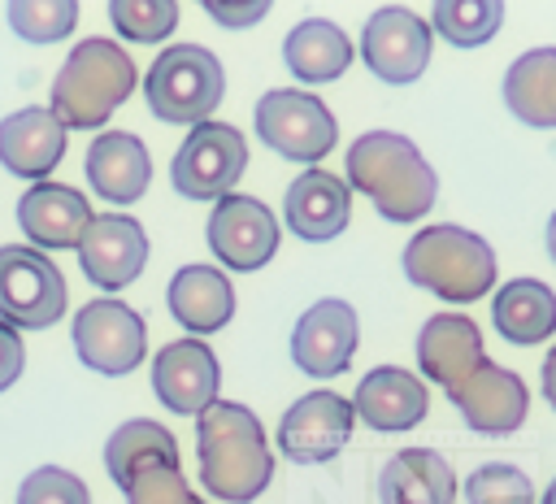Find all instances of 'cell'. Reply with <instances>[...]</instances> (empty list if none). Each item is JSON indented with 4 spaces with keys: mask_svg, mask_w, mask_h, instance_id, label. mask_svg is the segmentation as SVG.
<instances>
[{
    "mask_svg": "<svg viewBox=\"0 0 556 504\" xmlns=\"http://www.w3.org/2000/svg\"><path fill=\"white\" fill-rule=\"evenodd\" d=\"M195 456H200V482L208 495L226 504L256 500L274 478V456L265 443V430L248 404L213 400L195 417Z\"/></svg>",
    "mask_w": 556,
    "mask_h": 504,
    "instance_id": "6da1fadb",
    "label": "cell"
},
{
    "mask_svg": "<svg viewBox=\"0 0 556 504\" xmlns=\"http://www.w3.org/2000/svg\"><path fill=\"white\" fill-rule=\"evenodd\" d=\"M348 191H365L387 222H417L434 209L439 178L408 135L365 130L348 148Z\"/></svg>",
    "mask_w": 556,
    "mask_h": 504,
    "instance_id": "7a4b0ae2",
    "label": "cell"
},
{
    "mask_svg": "<svg viewBox=\"0 0 556 504\" xmlns=\"http://www.w3.org/2000/svg\"><path fill=\"white\" fill-rule=\"evenodd\" d=\"M139 70L113 39H78L52 78L48 109L65 130H100L135 91Z\"/></svg>",
    "mask_w": 556,
    "mask_h": 504,
    "instance_id": "3957f363",
    "label": "cell"
},
{
    "mask_svg": "<svg viewBox=\"0 0 556 504\" xmlns=\"http://www.w3.org/2000/svg\"><path fill=\"white\" fill-rule=\"evenodd\" d=\"M404 274L447 304H473L495 282V248L465 226L434 222L404 243Z\"/></svg>",
    "mask_w": 556,
    "mask_h": 504,
    "instance_id": "277c9868",
    "label": "cell"
},
{
    "mask_svg": "<svg viewBox=\"0 0 556 504\" xmlns=\"http://www.w3.org/2000/svg\"><path fill=\"white\" fill-rule=\"evenodd\" d=\"M222 96H226V70L204 43H169L143 74V100L152 117L169 126L213 122Z\"/></svg>",
    "mask_w": 556,
    "mask_h": 504,
    "instance_id": "5b68a950",
    "label": "cell"
},
{
    "mask_svg": "<svg viewBox=\"0 0 556 504\" xmlns=\"http://www.w3.org/2000/svg\"><path fill=\"white\" fill-rule=\"evenodd\" d=\"M256 139L287 156V161H300V165H313L321 161L334 143H339V122L330 113L326 100H317L313 91H300V87H274L256 100Z\"/></svg>",
    "mask_w": 556,
    "mask_h": 504,
    "instance_id": "8992f818",
    "label": "cell"
},
{
    "mask_svg": "<svg viewBox=\"0 0 556 504\" xmlns=\"http://www.w3.org/2000/svg\"><path fill=\"white\" fill-rule=\"evenodd\" d=\"M70 291L56 261L30 243L0 248V322L13 330H48L65 317Z\"/></svg>",
    "mask_w": 556,
    "mask_h": 504,
    "instance_id": "52a82bcc",
    "label": "cell"
},
{
    "mask_svg": "<svg viewBox=\"0 0 556 504\" xmlns=\"http://www.w3.org/2000/svg\"><path fill=\"white\" fill-rule=\"evenodd\" d=\"M248 169V143L230 122H200L169 161V182L182 200H222Z\"/></svg>",
    "mask_w": 556,
    "mask_h": 504,
    "instance_id": "ba28073f",
    "label": "cell"
},
{
    "mask_svg": "<svg viewBox=\"0 0 556 504\" xmlns=\"http://www.w3.org/2000/svg\"><path fill=\"white\" fill-rule=\"evenodd\" d=\"M70 339H74V352L87 369L96 374H109V378H122L130 369H139L143 352H148V326L143 317L104 295V300H87L78 313H74V326H70Z\"/></svg>",
    "mask_w": 556,
    "mask_h": 504,
    "instance_id": "9c48e42d",
    "label": "cell"
},
{
    "mask_svg": "<svg viewBox=\"0 0 556 504\" xmlns=\"http://www.w3.org/2000/svg\"><path fill=\"white\" fill-rule=\"evenodd\" d=\"M430 48H434L430 22L421 13H413V9H404V4H382L361 26L365 65L391 87L417 83L426 74V65H430Z\"/></svg>",
    "mask_w": 556,
    "mask_h": 504,
    "instance_id": "30bf717a",
    "label": "cell"
},
{
    "mask_svg": "<svg viewBox=\"0 0 556 504\" xmlns=\"http://www.w3.org/2000/svg\"><path fill=\"white\" fill-rule=\"evenodd\" d=\"M352 426H356V413H352V400H343L339 391H308L300 395L282 421H278V452L295 465H326L334 461L348 439H352Z\"/></svg>",
    "mask_w": 556,
    "mask_h": 504,
    "instance_id": "8fae6325",
    "label": "cell"
},
{
    "mask_svg": "<svg viewBox=\"0 0 556 504\" xmlns=\"http://www.w3.org/2000/svg\"><path fill=\"white\" fill-rule=\"evenodd\" d=\"M204 239H208V252L226 265V269H239V274H252L261 265L274 261L278 252V217L256 200V196H222L208 213V226H204Z\"/></svg>",
    "mask_w": 556,
    "mask_h": 504,
    "instance_id": "7c38bea8",
    "label": "cell"
},
{
    "mask_svg": "<svg viewBox=\"0 0 556 504\" xmlns=\"http://www.w3.org/2000/svg\"><path fill=\"white\" fill-rule=\"evenodd\" d=\"M361 343V322L356 308L339 295H326L308 304L291 330V361L308 378H339Z\"/></svg>",
    "mask_w": 556,
    "mask_h": 504,
    "instance_id": "4fadbf2b",
    "label": "cell"
},
{
    "mask_svg": "<svg viewBox=\"0 0 556 504\" xmlns=\"http://www.w3.org/2000/svg\"><path fill=\"white\" fill-rule=\"evenodd\" d=\"M74 252H78L83 278L91 287L122 291L148 265V235L130 213H96Z\"/></svg>",
    "mask_w": 556,
    "mask_h": 504,
    "instance_id": "5bb4252c",
    "label": "cell"
},
{
    "mask_svg": "<svg viewBox=\"0 0 556 504\" xmlns=\"http://www.w3.org/2000/svg\"><path fill=\"white\" fill-rule=\"evenodd\" d=\"M222 387V365L204 339H174L152 356V391L178 417H200Z\"/></svg>",
    "mask_w": 556,
    "mask_h": 504,
    "instance_id": "9a60e30c",
    "label": "cell"
},
{
    "mask_svg": "<svg viewBox=\"0 0 556 504\" xmlns=\"http://www.w3.org/2000/svg\"><path fill=\"white\" fill-rule=\"evenodd\" d=\"M447 400L456 404L465 426L478 434H513L530 408V391H526L521 374L491 365V361H482L465 382H456L447 391Z\"/></svg>",
    "mask_w": 556,
    "mask_h": 504,
    "instance_id": "2e32d148",
    "label": "cell"
},
{
    "mask_svg": "<svg viewBox=\"0 0 556 504\" xmlns=\"http://www.w3.org/2000/svg\"><path fill=\"white\" fill-rule=\"evenodd\" d=\"M282 217H287V230L295 239L326 243V239H334V235L348 230L352 191H348V182L339 174L308 165L300 178H291V187L282 196Z\"/></svg>",
    "mask_w": 556,
    "mask_h": 504,
    "instance_id": "e0dca14e",
    "label": "cell"
},
{
    "mask_svg": "<svg viewBox=\"0 0 556 504\" xmlns=\"http://www.w3.org/2000/svg\"><path fill=\"white\" fill-rule=\"evenodd\" d=\"M91 204L78 187H65V182H30L17 200V226L22 235L30 239V248H48V252H61V248H78L83 230L91 226Z\"/></svg>",
    "mask_w": 556,
    "mask_h": 504,
    "instance_id": "ac0fdd59",
    "label": "cell"
},
{
    "mask_svg": "<svg viewBox=\"0 0 556 504\" xmlns=\"http://www.w3.org/2000/svg\"><path fill=\"white\" fill-rule=\"evenodd\" d=\"M352 413H356V421H365L369 430H382V434L413 430L430 413V391L417 374H408L400 365H378L356 382Z\"/></svg>",
    "mask_w": 556,
    "mask_h": 504,
    "instance_id": "d6986e66",
    "label": "cell"
},
{
    "mask_svg": "<svg viewBox=\"0 0 556 504\" xmlns=\"http://www.w3.org/2000/svg\"><path fill=\"white\" fill-rule=\"evenodd\" d=\"M61 156H65V126L52 117V109L30 104L0 117V165L13 178L48 182Z\"/></svg>",
    "mask_w": 556,
    "mask_h": 504,
    "instance_id": "ffe728a7",
    "label": "cell"
},
{
    "mask_svg": "<svg viewBox=\"0 0 556 504\" xmlns=\"http://www.w3.org/2000/svg\"><path fill=\"white\" fill-rule=\"evenodd\" d=\"M87 182L100 200L109 204H135L143 191H148V178H152V156H148V143L130 130H100L91 143H87Z\"/></svg>",
    "mask_w": 556,
    "mask_h": 504,
    "instance_id": "44dd1931",
    "label": "cell"
},
{
    "mask_svg": "<svg viewBox=\"0 0 556 504\" xmlns=\"http://www.w3.org/2000/svg\"><path fill=\"white\" fill-rule=\"evenodd\" d=\"M417 365L421 374L452 391L482 365V330L465 313H434L417 330Z\"/></svg>",
    "mask_w": 556,
    "mask_h": 504,
    "instance_id": "7402d4cb",
    "label": "cell"
},
{
    "mask_svg": "<svg viewBox=\"0 0 556 504\" xmlns=\"http://www.w3.org/2000/svg\"><path fill=\"white\" fill-rule=\"evenodd\" d=\"M169 317L191 335H213L235 317V287L217 265H182L165 291Z\"/></svg>",
    "mask_w": 556,
    "mask_h": 504,
    "instance_id": "603a6c76",
    "label": "cell"
},
{
    "mask_svg": "<svg viewBox=\"0 0 556 504\" xmlns=\"http://www.w3.org/2000/svg\"><path fill=\"white\" fill-rule=\"evenodd\" d=\"M382 504H452L456 474L434 448H404L378 474Z\"/></svg>",
    "mask_w": 556,
    "mask_h": 504,
    "instance_id": "cb8c5ba5",
    "label": "cell"
},
{
    "mask_svg": "<svg viewBox=\"0 0 556 504\" xmlns=\"http://www.w3.org/2000/svg\"><path fill=\"white\" fill-rule=\"evenodd\" d=\"M491 326L517 348H534V343L552 339L556 335V291L539 278L504 282L491 300Z\"/></svg>",
    "mask_w": 556,
    "mask_h": 504,
    "instance_id": "d4e9b609",
    "label": "cell"
},
{
    "mask_svg": "<svg viewBox=\"0 0 556 504\" xmlns=\"http://www.w3.org/2000/svg\"><path fill=\"white\" fill-rule=\"evenodd\" d=\"M282 61L300 83H334L352 65V39L330 17H304L287 30Z\"/></svg>",
    "mask_w": 556,
    "mask_h": 504,
    "instance_id": "484cf974",
    "label": "cell"
},
{
    "mask_svg": "<svg viewBox=\"0 0 556 504\" xmlns=\"http://www.w3.org/2000/svg\"><path fill=\"white\" fill-rule=\"evenodd\" d=\"M504 104L517 122L534 130L556 126V48H530L508 65Z\"/></svg>",
    "mask_w": 556,
    "mask_h": 504,
    "instance_id": "4316f807",
    "label": "cell"
},
{
    "mask_svg": "<svg viewBox=\"0 0 556 504\" xmlns=\"http://www.w3.org/2000/svg\"><path fill=\"white\" fill-rule=\"evenodd\" d=\"M156 465H178V443H174V434L161 421L135 417V421H122L109 434V443H104V469H109V478H113L117 491H126L143 469H156Z\"/></svg>",
    "mask_w": 556,
    "mask_h": 504,
    "instance_id": "83f0119b",
    "label": "cell"
},
{
    "mask_svg": "<svg viewBox=\"0 0 556 504\" xmlns=\"http://www.w3.org/2000/svg\"><path fill=\"white\" fill-rule=\"evenodd\" d=\"M504 26L500 0H439L430 9V30L443 35L452 48H482Z\"/></svg>",
    "mask_w": 556,
    "mask_h": 504,
    "instance_id": "f1b7e54d",
    "label": "cell"
},
{
    "mask_svg": "<svg viewBox=\"0 0 556 504\" xmlns=\"http://www.w3.org/2000/svg\"><path fill=\"white\" fill-rule=\"evenodd\" d=\"M4 22L26 43H56L78 26L74 0H17L4 9Z\"/></svg>",
    "mask_w": 556,
    "mask_h": 504,
    "instance_id": "f546056e",
    "label": "cell"
},
{
    "mask_svg": "<svg viewBox=\"0 0 556 504\" xmlns=\"http://www.w3.org/2000/svg\"><path fill=\"white\" fill-rule=\"evenodd\" d=\"M109 22L130 43H161L178 26V4L174 0H113Z\"/></svg>",
    "mask_w": 556,
    "mask_h": 504,
    "instance_id": "4dcf8cb0",
    "label": "cell"
},
{
    "mask_svg": "<svg viewBox=\"0 0 556 504\" xmlns=\"http://www.w3.org/2000/svg\"><path fill=\"white\" fill-rule=\"evenodd\" d=\"M465 500L469 504H534V482L526 469L508 461H491L465 478Z\"/></svg>",
    "mask_w": 556,
    "mask_h": 504,
    "instance_id": "1f68e13d",
    "label": "cell"
},
{
    "mask_svg": "<svg viewBox=\"0 0 556 504\" xmlns=\"http://www.w3.org/2000/svg\"><path fill=\"white\" fill-rule=\"evenodd\" d=\"M17 504H91V491L78 474L61 469V465H39L22 478Z\"/></svg>",
    "mask_w": 556,
    "mask_h": 504,
    "instance_id": "d6a6232c",
    "label": "cell"
},
{
    "mask_svg": "<svg viewBox=\"0 0 556 504\" xmlns=\"http://www.w3.org/2000/svg\"><path fill=\"white\" fill-rule=\"evenodd\" d=\"M126 504H204V500L191 491L178 465H156L126 487Z\"/></svg>",
    "mask_w": 556,
    "mask_h": 504,
    "instance_id": "836d02e7",
    "label": "cell"
},
{
    "mask_svg": "<svg viewBox=\"0 0 556 504\" xmlns=\"http://www.w3.org/2000/svg\"><path fill=\"white\" fill-rule=\"evenodd\" d=\"M204 13L226 30H243L269 13V0H204Z\"/></svg>",
    "mask_w": 556,
    "mask_h": 504,
    "instance_id": "e575fe53",
    "label": "cell"
},
{
    "mask_svg": "<svg viewBox=\"0 0 556 504\" xmlns=\"http://www.w3.org/2000/svg\"><path fill=\"white\" fill-rule=\"evenodd\" d=\"M26 369V343L22 330H13L9 322H0V391H9Z\"/></svg>",
    "mask_w": 556,
    "mask_h": 504,
    "instance_id": "d590c367",
    "label": "cell"
},
{
    "mask_svg": "<svg viewBox=\"0 0 556 504\" xmlns=\"http://www.w3.org/2000/svg\"><path fill=\"white\" fill-rule=\"evenodd\" d=\"M543 395H547V404L556 408V348L543 356Z\"/></svg>",
    "mask_w": 556,
    "mask_h": 504,
    "instance_id": "8d00e7d4",
    "label": "cell"
},
{
    "mask_svg": "<svg viewBox=\"0 0 556 504\" xmlns=\"http://www.w3.org/2000/svg\"><path fill=\"white\" fill-rule=\"evenodd\" d=\"M547 256L556 261V213L547 217Z\"/></svg>",
    "mask_w": 556,
    "mask_h": 504,
    "instance_id": "74e56055",
    "label": "cell"
},
{
    "mask_svg": "<svg viewBox=\"0 0 556 504\" xmlns=\"http://www.w3.org/2000/svg\"><path fill=\"white\" fill-rule=\"evenodd\" d=\"M543 504H556V478L547 482V491H543Z\"/></svg>",
    "mask_w": 556,
    "mask_h": 504,
    "instance_id": "f35d334b",
    "label": "cell"
}]
</instances>
